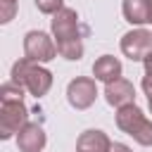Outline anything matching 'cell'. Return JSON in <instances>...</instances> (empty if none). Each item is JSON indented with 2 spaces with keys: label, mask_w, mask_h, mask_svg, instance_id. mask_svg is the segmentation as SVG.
Instances as JSON below:
<instances>
[{
  "label": "cell",
  "mask_w": 152,
  "mask_h": 152,
  "mask_svg": "<svg viewBox=\"0 0 152 152\" xmlns=\"http://www.w3.org/2000/svg\"><path fill=\"white\" fill-rule=\"evenodd\" d=\"M36 7L43 14H57L62 10V0H36Z\"/></svg>",
  "instance_id": "cell-15"
},
{
  "label": "cell",
  "mask_w": 152,
  "mask_h": 152,
  "mask_svg": "<svg viewBox=\"0 0 152 152\" xmlns=\"http://www.w3.org/2000/svg\"><path fill=\"white\" fill-rule=\"evenodd\" d=\"M104 100H107L112 107L119 109V107H124V104L135 102V88H133L131 81H126V78H116V81L107 83V88H104Z\"/></svg>",
  "instance_id": "cell-8"
},
{
  "label": "cell",
  "mask_w": 152,
  "mask_h": 152,
  "mask_svg": "<svg viewBox=\"0 0 152 152\" xmlns=\"http://www.w3.org/2000/svg\"><path fill=\"white\" fill-rule=\"evenodd\" d=\"M24 55L31 62H50L57 57V43L43 31H28L24 38Z\"/></svg>",
  "instance_id": "cell-3"
},
{
  "label": "cell",
  "mask_w": 152,
  "mask_h": 152,
  "mask_svg": "<svg viewBox=\"0 0 152 152\" xmlns=\"http://www.w3.org/2000/svg\"><path fill=\"white\" fill-rule=\"evenodd\" d=\"M142 90L147 95V104H150V112H152V76H145L142 78Z\"/></svg>",
  "instance_id": "cell-17"
},
{
  "label": "cell",
  "mask_w": 152,
  "mask_h": 152,
  "mask_svg": "<svg viewBox=\"0 0 152 152\" xmlns=\"http://www.w3.org/2000/svg\"><path fill=\"white\" fill-rule=\"evenodd\" d=\"M17 147L21 152H40L45 147V131L38 124H26L17 133Z\"/></svg>",
  "instance_id": "cell-9"
},
{
  "label": "cell",
  "mask_w": 152,
  "mask_h": 152,
  "mask_svg": "<svg viewBox=\"0 0 152 152\" xmlns=\"http://www.w3.org/2000/svg\"><path fill=\"white\" fill-rule=\"evenodd\" d=\"M97 97V86L95 78L88 76H78L66 86V100L74 109H88Z\"/></svg>",
  "instance_id": "cell-6"
},
{
  "label": "cell",
  "mask_w": 152,
  "mask_h": 152,
  "mask_svg": "<svg viewBox=\"0 0 152 152\" xmlns=\"http://www.w3.org/2000/svg\"><path fill=\"white\" fill-rule=\"evenodd\" d=\"M12 81L24 86L33 97H43L52 88V74L40 66L38 62H31L28 57H21L12 66Z\"/></svg>",
  "instance_id": "cell-1"
},
{
  "label": "cell",
  "mask_w": 152,
  "mask_h": 152,
  "mask_svg": "<svg viewBox=\"0 0 152 152\" xmlns=\"http://www.w3.org/2000/svg\"><path fill=\"white\" fill-rule=\"evenodd\" d=\"M121 52L133 59V62H145L152 55V31L147 28H135L124 33L121 38Z\"/></svg>",
  "instance_id": "cell-5"
},
{
  "label": "cell",
  "mask_w": 152,
  "mask_h": 152,
  "mask_svg": "<svg viewBox=\"0 0 152 152\" xmlns=\"http://www.w3.org/2000/svg\"><path fill=\"white\" fill-rule=\"evenodd\" d=\"M124 17L128 24H152V0H124Z\"/></svg>",
  "instance_id": "cell-11"
},
{
  "label": "cell",
  "mask_w": 152,
  "mask_h": 152,
  "mask_svg": "<svg viewBox=\"0 0 152 152\" xmlns=\"http://www.w3.org/2000/svg\"><path fill=\"white\" fill-rule=\"evenodd\" d=\"M109 152H133V150H131L128 145H124V142H112Z\"/></svg>",
  "instance_id": "cell-18"
},
{
  "label": "cell",
  "mask_w": 152,
  "mask_h": 152,
  "mask_svg": "<svg viewBox=\"0 0 152 152\" xmlns=\"http://www.w3.org/2000/svg\"><path fill=\"white\" fill-rule=\"evenodd\" d=\"M145 76H152V55L145 59Z\"/></svg>",
  "instance_id": "cell-19"
},
{
  "label": "cell",
  "mask_w": 152,
  "mask_h": 152,
  "mask_svg": "<svg viewBox=\"0 0 152 152\" xmlns=\"http://www.w3.org/2000/svg\"><path fill=\"white\" fill-rule=\"evenodd\" d=\"M0 2H17V0H0Z\"/></svg>",
  "instance_id": "cell-20"
},
{
  "label": "cell",
  "mask_w": 152,
  "mask_h": 152,
  "mask_svg": "<svg viewBox=\"0 0 152 152\" xmlns=\"http://www.w3.org/2000/svg\"><path fill=\"white\" fill-rule=\"evenodd\" d=\"M52 36L57 43H66V40H78V14L71 7H62L55 17H52Z\"/></svg>",
  "instance_id": "cell-7"
},
{
  "label": "cell",
  "mask_w": 152,
  "mask_h": 152,
  "mask_svg": "<svg viewBox=\"0 0 152 152\" xmlns=\"http://www.w3.org/2000/svg\"><path fill=\"white\" fill-rule=\"evenodd\" d=\"M17 12V2H0V21L7 24Z\"/></svg>",
  "instance_id": "cell-16"
},
{
  "label": "cell",
  "mask_w": 152,
  "mask_h": 152,
  "mask_svg": "<svg viewBox=\"0 0 152 152\" xmlns=\"http://www.w3.org/2000/svg\"><path fill=\"white\" fill-rule=\"evenodd\" d=\"M21 97H24V86H19L14 81L2 83V88H0V100L2 102H19Z\"/></svg>",
  "instance_id": "cell-14"
},
{
  "label": "cell",
  "mask_w": 152,
  "mask_h": 152,
  "mask_svg": "<svg viewBox=\"0 0 152 152\" xmlns=\"http://www.w3.org/2000/svg\"><path fill=\"white\" fill-rule=\"evenodd\" d=\"M93 76L97 81H104V83H112L116 78H121V62L112 55H102L95 59L93 64Z\"/></svg>",
  "instance_id": "cell-12"
},
{
  "label": "cell",
  "mask_w": 152,
  "mask_h": 152,
  "mask_svg": "<svg viewBox=\"0 0 152 152\" xmlns=\"http://www.w3.org/2000/svg\"><path fill=\"white\" fill-rule=\"evenodd\" d=\"M57 52L64 57V59H81V55H83V43H81V38L78 40H66V43H57Z\"/></svg>",
  "instance_id": "cell-13"
},
{
  "label": "cell",
  "mask_w": 152,
  "mask_h": 152,
  "mask_svg": "<svg viewBox=\"0 0 152 152\" xmlns=\"http://www.w3.org/2000/svg\"><path fill=\"white\" fill-rule=\"evenodd\" d=\"M116 126L126 135H131L138 145H145V147L152 145V121L142 114V109L135 102L119 107V112H116Z\"/></svg>",
  "instance_id": "cell-2"
},
{
  "label": "cell",
  "mask_w": 152,
  "mask_h": 152,
  "mask_svg": "<svg viewBox=\"0 0 152 152\" xmlns=\"http://www.w3.org/2000/svg\"><path fill=\"white\" fill-rule=\"evenodd\" d=\"M26 124H28V112L21 100L19 102H2V107H0V138L2 140L17 135Z\"/></svg>",
  "instance_id": "cell-4"
},
{
  "label": "cell",
  "mask_w": 152,
  "mask_h": 152,
  "mask_svg": "<svg viewBox=\"0 0 152 152\" xmlns=\"http://www.w3.org/2000/svg\"><path fill=\"white\" fill-rule=\"evenodd\" d=\"M109 147H112V140L107 138V133L97 128L83 131L76 140V152H109Z\"/></svg>",
  "instance_id": "cell-10"
}]
</instances>
